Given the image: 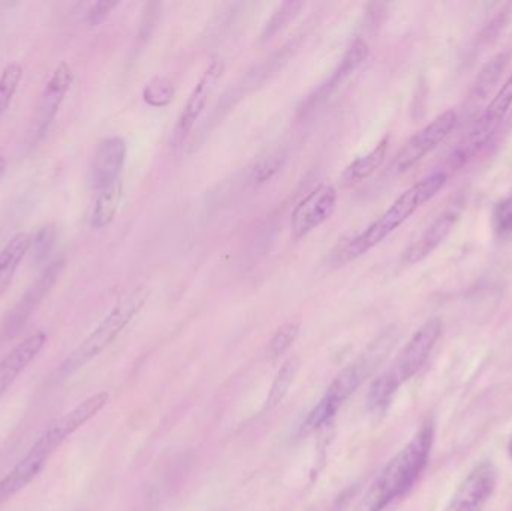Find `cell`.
<instances>
[{"label": "cell", "mask_w": 512, "mask_h": 511, "mask_svg": "<svg viewBox=\"0 0 512 511\" xmlns=\"http://www.w3.org/2000/svg\"><path fill=\"white\" fill-rule=\"evenodd\" d=\"M433 443L435 423L427 419L412 440L385 465L364 495L358 511H382L397 498L408 494L429 464Z\"/></svg>", "instance_id": "cell-1"}, {"label": "cell", "mask_w": 512, "mask_h": 511, "mask_svg": "<svg viewBox=\"0 0 512 511\" xmlns=\"http://www.w3.org/2000/svg\"><path fill=\"white\" fill-rule=\"evenodd\" d=\"M447 179V174L444 171H436V173L427 176L426 179L415 183L408 191L403 192L378 221L373 222L372 225L367 227L366 231L349 240L340 249L339 254L336 255L337 263H348V261L357 260L358 257L379 245L382 240L387 239L400 225L405 224L423 204L438 195V192L447 183Z\"/></svg>", "instance_id": "cell-2"}, {"label": "cell", "mask_w": 512, "mask_h": 511, "mask_svg": "<svg viewBox=\"0 0 512 511\" xmlns=\"http://www.w3.org/2000/svg\"><path fill=\"white\" fill-rule=\"evenodd\" d=\"M441 335L442 321L439 318H432L414 333L408 344L397 354L390 368L379 375L370 386L367 402L373 413H385L400 387L423 368Z\"/></svg>", "instance_id": "cell-3"}, {"label": "cell", "mask_w": 512, "mask_h": 511, "mask_svg": "<svg viewBox=\"0 0 512 511\" xmlns=\"http://www.w3.org/2000/svg\"><path fill=\"white\" fill-rule=\"evenodd\" d=\"M394 341H396V338H394L393 333H384L357 362L346 366L337 375L336 380L330 384L319 404L310 411L306 422L303 423V432L309 434V432L316 431L324 423H327L331 417H334L337 410L342 407L343 402L360 387V384L372 374L376 365L384 359L385 354L391 350Z\"/></svg>", "instance_id": "cell-4"}, {"label": "cell", "mask_w": 512, "mask_h": 511, "mask_svg": "<svg viewBox=\"0 0 512 511\" xmlns=\"http://www.w3.org/2000/svg\"><path fill=\"white\" fill-rule=\"evenodd\" d=\"M147 299H149V290L146 287L135 288L120 299L99 326L87 336L86 341L66 359L60 368V374L69 375L78 371L90 360L99 356L108 345L113 344L114 339L137 317L138 312L146 305Z\"/></svg>", "instance_id": "cell-5"}, {"label": "cell", "mask_w": 512, "mask_h": 511, "mask_svg": "<svg viewBox=\"0 0 512 511\" xmlns=\"http://www.w3.org/2000/svg\"><path fill=\"white\" fill-rule=\"evenodd\" d=\"M68 440L62 429L57 425H51L42 437L33 444L26 456L0 480V506L20 494L26 486L36 479L44 470L48 459L54 452Z\"/></svg>", "instance_id": "cell-6"}, {"label": "cell", "mask_w": 512, "mask_h": 511, "mask_svg": "<svg viewBox=\"0 0 512 511\" xmlns=\"http://www.w3.org/2000/svg\"><path fill=\"white\" fill-rule=\"evenodd\" d=\"M512 105V74L502 84L501 89L496 93L486 110L480 114L477 122L469 129L468 134L462 138L456 149H454L451 161L456 165H463L469 159L474 158L490 140L493 134L498 131L502 120L507 116Z\"/></svg>", "instance_id": "cell-7"}, {"label": "cell", "mask_w": 512, "mask_h": 511, "mask_svg": "<svg viewBox=\"0 0 512 511\" xmlns=\"http://www.w3.org/2000/svg\"><path fill=\"white\" fill-rule=\"evenodd\" d=\"M457 123V114L454 110H447L439 114L429 125L418 131L403 149L397 153L391 164L394 174L406 173L417 165L421 159L426 158L432 150H435L453 131Z\"/></svg>", "instance_id": "cell-8"}, {"label": "cell", "mask_w": 512, "mask_h": 511, "mask_svg": "<svg viewBox=\"0 0 512 511\" xmlns=\"http://www.w3.org/2000/svg\"><path fill=\"white\" fill-rule=\"evenodd\" d=\"M499 471L492 461L475 465L454 492L445 511H483L498 488Z\"/></svg>", "instance_id": "cell-9"}, {"label": "cell", "mask_w": 512, "mask_h": 511, "mask_svg": "<svg viewBox=\"0 0 512 511\" xmlns=\"http://www.w3.org/2000/svg\"><path fill=\"white\" fill-rule=\"evenodd\" d=\"M72 81H74V72H72L71 66L65 62L57 65L42 90L38 110H36L35 119L30 126L29 134L32 143L41 140L50 128L57 111L60 110V105L65 101L66 93L71 89Z\"/></svg>", "instance_id": "cell-10"}, {"label": "cell", "mask_w": 512, "mask_h": 511, "mask_svg": "<svg viewBox=\"0 0 512 511\" xmlns=\"http://www.w3.org/2000/svg\"><path fill=\"white\" fill-rule=\"evenodd\" d=\"M337 204V191L334 186L322 185L313 189L298 203L292 213V237L300 240L331 218Z\"/></svg>", "instance_id": "cell-11"}, {"label": "cell", "mask_w": 512, "mask_h": 511, "mask_svg": "<svg viewBox=\"0 0 512 511\" xmlns=\"http://www.w3.org/2000/svg\"><path fill=\"white\" fill-rule=\"evenodd\" d=\"M126 155L128 147L123 138H105L98 144L89 167V185L93 192L120 182Z\"/></svg>", "instance_id": "cell-12"}, {"label": "cell", "mask_w": 512, "mask_h": 511, "mask_svg": "<svg viewBox=\"0 0 512 511\" xmlns=\"http://www.w3.org/2000/svg\"><path fill=\"white\" fill-rule=\"evenodd\" d=\"M224 69V60L221 57H212L209 66H207L204 74L201 75L200 81L192 90L191 96H189L188 102H186L185 108H183L182 114H180L179 122H177L176 126V141H179V143H182L188 137L195 123L200 119L203 111L206 110L207 102H209L213 90L218 86L219 80H221L222 74H224Z\"/></svg>", "instance_id": "cell-13"}, {"label": "cell", "mask_w": 512, "mask_h": 511, "mask_svg": "<svg viewBox=\"0 0 512 511\" xmlns=\"http://www.w3.org/2000/svg\"><path fill=\"white\" fill-rule=\"evenodd\" d=\"M62 269L63 261H54V263L50 264L48 269H45L44 273L39 276L38 281H36L32 287H29V290H27L26 294L21 297L17 306L12 309L9 317L6 318V335L14 336L15 333L20 332L21 327L26 324L30 315L36 311V308H38V306L41 305L42 300L45 299V296L50 293L53 285L56 284L57 278H59L60 273H62Z\"/></svg>", "instance_id": "cell-14"}, {"label": "cell", "mask_w": 512, "mask_h": 511, "mask_svg": "<svg viewBox=\"0 0 512 511\" xmlns=\"http://www.w3.org/2000/svg\"><path fill=\"white\" fill-rule=\"evenodd\" d=\"M457 218H459V215L454 210H447V212L441 213L427 227V230L406 249L402 257L403 264L414 266V264L426 260L450 236L454 225H456Z\"/></svg>", "instance_id": "cell-15"}, {"label": "cell", "mask_w": 512, "mask_h": 511, "mask_svg": "<svg viewBox=\"0 0 512 511\" xmlns=\"http://www.w3.org/2000/svg\"><path fill=\"white\" fill-rule=\"evenodd\" d=\"M47 342L45 333L38 332L24 339L11 353L6 354L0 362V398L6 390L15 383L18 375L32 363V360L41 353Z\"/></svg>", "instance_id": "cell-16"}, {"label": "cell", "mask_w": 512, "mask_h": 511, "mask_svg": "<svg viewBox=\"0 0 512 511\" xmlns=\"http://www.w3.org/2000/svg\"><path fill=\"white\" fill-rule=\"evenodd\" d=\"M369 45L364 39L357 38L354 42H352L351 47L348 48L345 54H343L342 62L337 66L336 71L331 75L330 80L327 83L322 84L319 87L318 92L309 99L307 102V107L303 108L304 113L309 110H313L316 108V105L319 102L324 101L327 96H330L352 72L357 71L364 62H366L367 57H369Z\"/></svg>", "instance_id": "cell-17"}, {"label": "cell", "mask_w": 512, "mask_h": 511, "mask_svg": "<svg viewBox=\"0 0 512 511\" xmlns=\"http://www.w3.org/2000/svg\"><path fill=\"white\" fill-rule=\"evenodd\" d=\"M122 180L95 192V200L89 210V222L93 228H105L116 218L122 200Z\"/></svg>", "instance_id": "cell-18"}, {"label": "cell", "mask_w": 512, "mask_h": 511, "mask_svg": "<svg viewBox=\"0 0 512 511\" xmlns=\"http://www.w3.org/2000/svg\"><path fill=\"white\" fill-rule=\"evenodd\" d=\"M32 239L27 233H18L0 251V294L9 287L21 261L29 252Z\"/></svg>", "instance_id": "cell-19"}, {"label": "cell", "mask_w": 512, "mask_h": 511, "mask_svg": "<svg viewBox=\"0 0 512 511\" xmlns=\"http://www.w3.org/2000/svg\"><path fill=\"white\" fill-rule=\"evenodd\" d=\"M510 51H501L493 56L486 65L483 66L472 84L469 99L472 102H481L492 93L493 87L501 80L502 74L507 69L510 62Z\"/></svg>", "instance_id": "cell-20"}, {"label": "cell", "mask_w": 512, "mask_h": 511, "mask_svg": "<svg viewBox=\"0 0 512 511\" xmlns=\"http://www.w3.org/2000/svg\"><path fill=\"white\" fill-rule=\"evenodd\" d=\"M387 152L388 138H384L372 152L367 153L366 156H361V158H358L357 161L352 162V164L346 168L342 176L343 185H355V183L372 176V174L381 167L385 156H387Z\"/></svg>", "instance_id": "cell-21"}, {"label": "cell", "mask_w": 512, "mask_h": 511, "mask_svg": "<svg viewBox=\"0 0 512 511\" xmlns=\"http://www.w3.org/2000/svg\"><path fill=\"white\" fill-rule=\"evenodd\" d=\"M306 3L300 2V0H288V2H283L279 8L274 12L273 17L267 21L265 24L264 30L261 33V42L270 41L273 39L277 33L282 32L283 29L289 26L291 21H294L295 18L300 15V12L303 11Z\"/></svg>", "instance_id": "cell-22"}, {"label": "cell", "mask_w": 512, "mask_h": 511, "mask_svg": "<svg viewBox=\"0 0 512 511\" xmlns=\"http://www.w3.org/2000/svg\"><path fill=\"white\" fill-rule=\"evenodd\" d=\"M298 368H300V363H298L295 357H292L277 372L276 378H274L273 384H271L270 393H268V408L277 407L285 399L286 393H288L289 387H291L292 381H294L295 375H297Z\"/></svg>", "instance_id": "cell-23"}, {"label": "cell", "mask_w": 512, "mask_h": 511, "mask_svg": "<svg viewBox=\"0 0 512 511\" xmlns=\"http://www.w3.org/2000/svg\"><path fill=\"white\" fill-rule=\"evenodd\" d=\"M143 98L152 107L161 108L170 104L174 98V86L167 77H155L143 90Z\"/></svg>", "instance_id": "cell-24"}, {"label": "cell", "mask_w": 512, "mask_h": 511, "mask_svg": "<svg viewBox=\"0 0 512 511\" xmlns=\"http://www.w3.org/2000/svg\"><path fill=\"white\" fill-rule=\"evenodd\" d=\"M21 77H23V69L18 63L6 66L0 74V117L8 110L15 92H17Z\"/></svg>", "instance_id": "cell-25"}, {"label": "cell", "mask_w": 512, "mask_h": 511, "mask_svg": "<svg viewBox=\"0 0 512 511\" xmlns=\"http://www.w3.org/2000/svg\"><path fill=\"white\" fill-rule=\"evenodd\" d=\"M298 335H300V324L298 323H288L280 327L268 345L267 356L270 359H276L280 354L285 353L294 344Z\"/></svg>", "instance_id": "cell-26"}, {"label": "cell", "mask_w": 512, "mask_h": 511, "mask_svg": "<svg viewBox=\"0 0 512 511\" xmlns=\"http://www.w3.org/2000/svg\"><path fill=\"white\" fill-rule=\"evenodd\" d=\"M283 162H285V155L283 153L274 152L265 156L255 165L254 171H252V182L256 183V185L267 182L277 171H280V168L283 167Z\"/></svg>", "instance_id": "cell-27"}, {"label": "cell", "mask_w": 512, "mask_h": 511, "mask_svg": "<svg viewBox=\"0 0 512 511\" xmlns=\"http://www.w3.org/2000/svg\"><path fill=\"white\" fill-rule=\"evenodd\" d=\"M493 224L499 234L512 233V195L496 206L493 213Z\"/></svg>", "instance_id": "cell-28"}, {"label": "cell", "mask_w": 512, "mask_h": 511, "mask_svg": "<svg viewBox=\"0 0 512 511\" xmlns=\"http://www.w3.org/2000/svg\"><path fill=\"white\" fill-rule=\"evenodd\" d=\"M119 2H96L87 11L86 21L90 27L99 26L110 15Z\"/></svg>", "instance_id": "cell-29"}, {"label": "cell", "mask_w": 512, "mask_h": 511, "mask_svg": "<svg viewBox=\"0 0 512 511\" xmlns=\"http://www.w3.org/2000/svg\"><path fill=\"white\" fill-rule=\"evenodd\" d=\"M6 173V161L3 156H0V180H2V177L5 176Z\"/></svg>", "instance_id": "cell-30"}, {"label": "cell", "mask_w": 512, "mask_h": 511, "mask_svg": "<svg viewBox=\"0 0 512 511\" xmlns=\"http://www.w3.org/2000/svg\"><path fill=\"white\" fill-rule=\"evenodd\" d=\"M507 452L508 456H510V458L512 459V434L510 440H508Z\"/></svg>", "instance_id": "cell-31"}]
</instances>
